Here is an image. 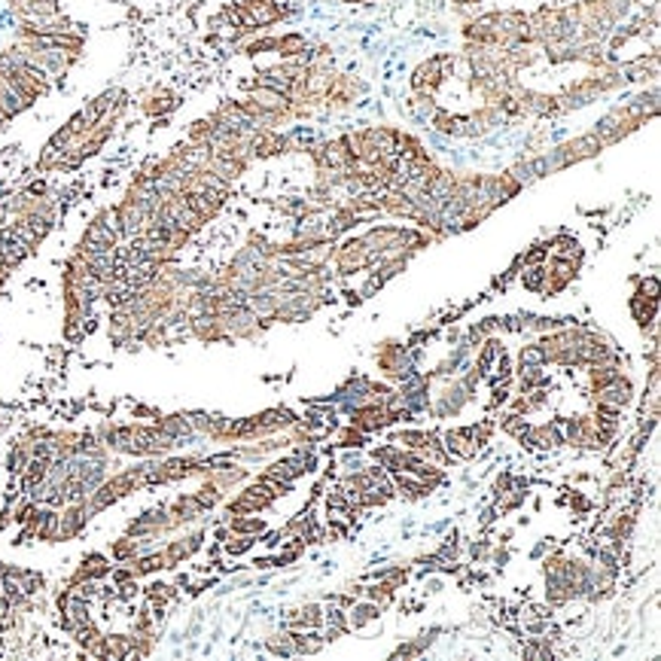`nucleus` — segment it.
Wrapping results in <instances>:
<instances>
[{
  "mask_svg": "<svg viewBox=\"0 0 661 661\" xmlns=\"http://www.w3.org/2000/svg\"><path fill=\"white\" fill-rule=\"evenodd\" d=\"M332 256H335V266H339V271H360V269H369L372 266V253L363 244V238L344 241L341 247L332 253Z\"/></svg>",
  "mask_w": 661,
  "mask_h": 661,
  "instance_id": "f257e3e1",
  "label": "nucleus"
},
{
  "mask_svg": "<svg viewBox=\"0 0 661 661\" xmlns=\"http://www.w3.org/2000/svg\"><path fill=\"white\" fill-rule=\"evenodd\" d=\"M601 149H604L601 137H597V135H582V137L570 140V144L558 147V149H555V156L561 159V168H567V165H576V162H582V159L597 156Z\"/></svg>",
  "mask_w": 661,
  "mask_h": 661,
  "instance_id": "f03ea898",
  "label": "nucleus"
},
{
  "mask_svg": "<svg viewBox=\"0 0 661 661\" xmlns=\"http://www.w3.org/2000/svg\"><path fill=\"white\" fill-rule=\"evenodd\" d=\"M405 235L409 229H396V226H378L372 232L363 235V244L369 247V253H384V250H393V247H405Z\"/></svg>",
  "mask_w": 661,
  "mask_h": 661,
  "instance_id": "7ed1b4c3",
  "label": "nucleus"
},
{
  "mask_svg": "<svg viewBox=\"0 0 661 661\" xmlns=\"http://www.w3.org/2000/svg\"><path fill=\"white\" fill-rule=\"evenodd\" d=\"M250 101H253L256 107L269 110V113H281V110L290 107V98H287V95H281V91H274V89H266V86H253Z\"/></svg>",
  "mask_w": 661,
  "mask_h": 661,
  "instance_id": "20e7f679",
  "label": "nucleus"
},
{
  "mask_svg": "<svg viewBox=\"0 0 661 661\" xmlns=\"http://www.w3.org/2000/svg\"><path fill=\"white\" fill-rule=\"evenodd\" d=\"M470 439H473V433H470V430H454V433L445 436V445H448V451L461 454V457H473L479 445L470 442Z\"/></svg>",
  "mask_w": 661,
  "mask_h": 661,
  "instance_id": "39448f33",
  "label": "nucleus"
},
{
  "mask_svg": "<svg viewBox=\"0 0 661 661\" xmlns=\"http://www.w3.org/2000/svg\"><path fill=\"white\" fill-rule=\"evenodd\" d=\"M274 52H281L283 58H302L308 52V43H305L302 34H283V37H278V49H274Z\"/></svg>",
  "mask_w": 661,
  "mask_h": 661,
  "instance_id": "423d86ee",
  "label": "nucleus"
},
{
  "mask_svg": "<svg viewBox=\"0 0 661 661\" xmlns=\"http://www.w3.org/2000/svg\"><path fill=\"white\" fill-rule=\"evenodd\" d=\"M555 259H567V262H573V266H579L582 262V247L570 238V235H561V238H555Z\"/></svg>",
  "mask_w": 661,
  "mask_h": 661,
  "instance_id": "0eeeda50",
  "label": "nucleus"
},
{
  "mask_svg": "<svg viewBox=\"0 0 661 661\" xmlns=\"http://www.w3.org/2000/svg\"><path fill=\"white\" fill-rule=\"evenodd\" d=\"M104 573H110L107 558H101V555H89L86 561H83V567H79L77 579H101Z\"/></svg>",
  "mask_w": 661,
  "mask_h": 661,
  "instance_id": "6e6552de",
  "label": "nucleus"
},
{
  "mask_svg": "<svg viewBox=\"0 0 661 661\" xmlns=\"http://www.w3.org/2000/svg\"><path fill=\"white\" fill-rule=\"evenodd\" d=\"M174 107H177V101H174V95H168V91H159V95L147 98V104H144V110L149 116H162V113H168V110H174Z\"/></svg>",
  "mask_w": 661,
  "mask_h": 661,
  "instance_id": "1a4fd4ad",
  "label": "nucleus"
},
{
  "mask_svg": "<svg viewBox=\"0 0 661 661\" xmlns=\"http://www.w3.org/2000/svg\"><path fill=\"white\" fill-rule=\"evenodd\" d=\"M433 125L442 131V135H463V119H457V116H451V113H436L433 116Z\"/></svg>",
  "mask_w": 661,
  "mask_h": 661,
  "instance_id": "9d476101",
  "label": "nucleus"
},
{
  "mask_svg": "<svg viewBox=\"0 0 661 661\" xmlns=\"http://www.w3.org/2000/svg\"><path fill=\"white\" fill-rule=\"evenodd\" d=\"M518 186H524V183H531V180H536V174H533V168H531V162H515V165L506 171Z\"/></svg>",
  "mask_w": 661,
  "mask_h": 661,
  "instance_id": "9b49d317",
  "label": "nucleus"
},
{
  "mask_svg": "<svg viewBox=\"0 0 661 661\" xmlns=\"http://www.w3.org/2000/svg\"><path fill=\"white\" fill-rule=\"evenodd\" d=\"M113 555L119 558V561H135V558L140 555V543L137 540H119L113 546Z\"/></svg>",
  "mask_w": 661,
  "mask_h": 661,
  "instance_id": "f8f14e48",
  "label": "nucleus"
},
{
  "mask_svg": "<svg viewBox=\"0 0 661 661\" xmlns=\"http://www.w3.org/2000/svg\"><path fill=\"white\" fill-rule=\"evenodd\" d=\"M357 616H351V628H363L366 622H372V618H378V604H366L360 609H354Z\"/></svg>",
  "mask_w": 661,
  "mask_h": 661,
  "instance_id": "ddd939ff",
  "label": "nucleus"
},
{
  "mask_svg": "<svg viewBox=\"0 0 661 661\" xmlns=\"http://www.w3.org/2000/svg\"><path fill=\"white\" fill-rule=\"evenodd\" d=\"M521 281H524L527 290H543V283H546V269H543V266H531V269L524 271Z\"/></svg>",
  "mask_w": 661,
  "mask_h": 661,
  "instance_id": "4468645a",
  "label": "nucleus"
},
{
  "mask_svg": "<svg viewBox=\"0 0 661 661\" xmlns=\"http://www.w3.org/2000/svg\"><path fill=\"white\" fill-rule=\"evenodd\" d=\"M540 363H546V354H543L540 344H524L521 348V366H540Z\"/></svg>",
  "mask_w": 661,
  "mask_h": 661,
  "instance_id": "2eb2a0df",
  "label": "nucleus"
},
{
  "mask_svg": "<svg viewBox=\"0 0 661 661\" xmlns=\"http://www.w3.org/2000/svg\"><path fill=\"white\" fill-rule=\"evenodd\" d=\"M262 527L266 524L259 518H232V531H238V533H259Z\"/></svg>",
  "mask_w": 661,
  "mask_h": 661,
  "instance_id": "dca6fc26",
  "label": "nucleus"
},
{
  "mask_svg": "<svg viewBox=\"0 0 661 661\" xmlns=\"http://www.w3.org/2000/svg\"><path fill=\"white\" fill-rule=\"evenodd\" d=\"M637 299H643V302H658V278H649V281L640 283Z\"/></svg>",
  "mask_w": 661,
  "mask_h": 661,
  "instance_id": "f3484780",
  "label": "nucleus"
},
{
  "mask_svg": "<svg viewBox=\"0 0 661 661\" xmlns=\"http://www.w3.org/2000/svg\"><path fill=\"white\" fill-rule=\"evenodd\" d=\"M527 436H531V439L540 445V448H552V445H555V433L548 430V426H536V430L527 433Z\"/></svg>",
  "mask_w": 661,
  "mask_h": 661,
  "instance_id": "a211bd4d",
  "label": "nucleus"
},
{
  "mask_svg": "<svg viewBox=\"0 0 661 661\" xmlns=\"http://www.w3.org/2000/svg\"><path fill=\"white\" fill-rule=\"evenodd\" d=\"M296 643H293V637H281V640H271V652H281V655H290Z\"/></svg>",
  "mask_w": 661,
  "mask_h": 661,
  "instance_id": "6ab92c4d",
  "label": "nucleus"
},
{
  "mask_svg": "<svg viewBox=\"0 0 661 661\" xmlns=\"http://www.w3.org/2000/svg\"><path fill=\"white\" fill-rule=\"evenodd\" d=\"M546 253H548V247H533V250L524 256V266H536V262H543Z\"/></svg>",
  "mask_w": 661,
  "mask_h": 661,
  "instance_id": "aec40b11",
  "label": "nucleus"
},
{
  "mask_svg": "<svg viewBox=\"0 0 661 661\" xmlns=\"http://www.w3.org/2000/svg\"><path fill=\"white\" fill-rule=\"evenodd\" d=\"M451 4H461V6H470V4H479V0H451Z\"/></svg>",
  "mask_w": 661,
  "mask_h": 661,
  "instance_id": "412c9836",
  "label": "nucleus"
}]
</instances>
